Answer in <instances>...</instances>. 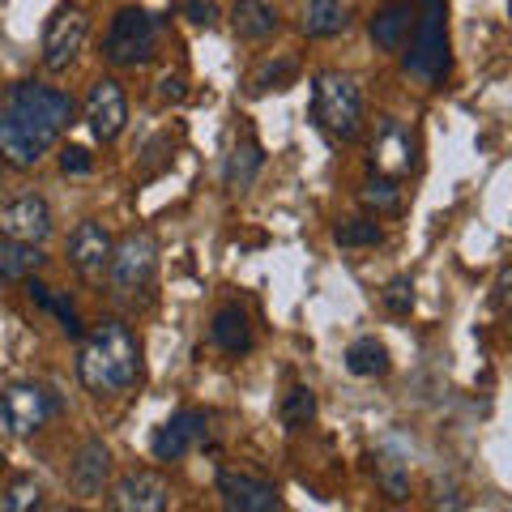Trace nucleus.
Instances as JSON below:
<instances>
[{
	"instance_id": "nucleus-1",
	"label": "nucleus",
	"mask_w": 512,
	"mask_h": 512,
	"mask_svg": "<svg viewBox=\"0 0 512 512\" xmlns=\"http://www.w3.org/2000/svg\"><path fill=\"white\" fill-rule=\"evenodd\" d=\"M77 103L56 86L43 82H13L0 90V163L35 167L39 158L60 141L73 124Z\"/></svg>"
},
{
	"instance_id": "nucleus-2",
	"label": "nucleus",
	"mask_w": 512,
	"mask_h": 512,
	"mask_svg": "<svg viewBox=\"0 0 512 512\" xmlns=\"http://www.w3.org/2000/svg\"><path fill=\"white\" fill-rule=\"evenodd\" d=\"M77 376L90 393H124L141 376V346L120 320H103L90 333H82V359Z\"/></svg>"
},
{
	"instance_id": "nucleus-3",
	"label": "nucleus",
	"mask_w": 512,
	"mask_h": 512,
	"mask_svg": "<svg viewBox=\"0 0 512 512\" xmlns=\"http://www.w3.org/2000/svg\"><path fill=\"white\" fill-rule=\"evenodd\" d=\"M448 0H419L410 30V52H406V73L423 86H440L448 77Z\"/></svg>"
},
{
	"instance_id": "nucleus-4",
	"label": "nucleus",
	"mask_w": 512,
	"mask_h": 512,
	"mask_svg": "<svg viewBox=\"0 0 512 512\" xmlns=\"http://www.w3.org/2000/svg\"><path fill=\"white\" fill-rule=\"evenodd\" d=\"M312 116L316 128L329 141H355L363 128V94L355 86V77L346 73H316L312 82Z\"/></svg>"
},
{
	"instance_id": "nucleus-5",
	"label": "nucleus",
	"mask_w": 512,
	"mask_h": 512,
	"mask_svg": "<svg viewBox=\"0 0 512 512\" xmlns=\"http://www.w3.org/2000/svg\"><path fill=\"white\" fill-rule=\"evenodd\" d=\"M154 52H158V18L137 5L120 9L103 39V56L116 64V69H137V64L154 60Z\"/></svg>"
},
{
	"instance_id": "nucleus-6",
	"label": "nucleus",
	"mask_w": 512,
	"mask_h": 512,
	"mask_svg": "<svg viewBox=\"0 0 512 512\" xmlns=\"http://www.w3.org/2000/svg\"><path fill=\"white\" fill-rule=\"evenodd\" d=\"M56 410H60L56 397L43 384H30V380H18L0 393V419H5L9 436H35Z\"/></svg>"
},
{
	"instance_id": "nucleus-7",
	"label": "nucleus",
	"mask_w": 512,
	"mask_h": 512,
	"mask_svg": "<svg viewBox=\"0 0 512 512\" xmlns=\"http://www.w3.org/2000/svg\"><path fill=\"white\" fill-rule=\"evenodd\" d=\"M158 274V244L150 231H133L124 235L116 252H111V265H107V278L116 291H141L150 286Z\"/></svg>"
},
{
	"instance_id": "nucleus-8",
	"label": "nucleus",
	"mask_w": 512,
	"mask_h": 512,
	"mask_svg": "<svg viewBox=\"0 0 512 512\" xmlns=\"http://www.w3.org/2000/svg\"><path fill=\"white\" fill-rule=\"evenodd\" d=\"M90 35V18L77 5H60L52 18H47L43 26V64L52 73L69 69V64L77 60V52H82V43Z\"/></svg>"
},
{
	"instance_id": "nucleus-9",
	"label": "nucleus",
	"mask_w": 512,
	"mask_h": 512,
	"mask_svg": "<svg viewBox=\"0 0 512 512\" xmlns=\"http://www.w3.org/2000/svg\"><path fill=\"white\" fill-rule=\"evenodd\" d=\"M86 124L99 141H116L128 124V99L116 77H99L86 94Z\"/></svg>"
},
{
	"instance_id": "nucleus-10",
	"label": "nucleus",
	"mask_w": 512,
	"mask_h": 512,
	"mask_svg": "<svg viewBox=\"0 0 512 512\" xmlns=\"http://www.w3.org/2000/svg\"><path fill=\"white\" fill-rule=\"evenodd\" d=\"M205 436H210V419H205L201 410H180L154 431L150 448H154L158 461H184L192 448L205 444Z\"/></svg>"
},
{
	"instance_id": "nucleus-11",
	"label": "nucleus",
	"mask_w": 512,
	"mask_h": 512,
	"mask_svg": "<svg viewBox=\"0 0 512 512\" xmlns=\"http://www.w3.org/2000/svg\"><path fill=\"white\" fill-rule=\"evenodd\" d=\"M0 235L22 239V244H43L52 235V210H47V201L35 197V192L5 201L0 205Z\"/></svg>"
},
{
	"instance_id": "nucleus-12",
	"label": "nucleus",
	"mask_w": 512,
	"mask_h": 512,
	"mask_svg": "<svg viewBox=\"0 0 512 512\" xmlns=\"http://www.w3.org/2000/svg\"><path fill=\"white\" fill-rule=\"evenodd\" d=\"M265 167V150L256 141L252 124H239L231 146H227V163H222V184H227L231 197H244V192L256 184V175Z\"/></svg>"
},
{
	"instance_id": "nucleus-13",
	"label": "nucleus",
	"mask_w": 512,
	"mask_h": 512,
	"mask_svg": "<svg viewBox=\"0 0 512 512\" xmlns=\"http://www.w3.org/2000/svg\"><path fill=\"white\" fill-rule=\"evenodd\" d=\"M218 495L231 512H274V508H282L278 491L269 487L265 478H252V474H239V470L218 474Z\"/></svg>"
},
{
	"instance_id": "nucleus-14",
	"label": "nucleus",
	"mask_w": 512,
	"mask_h": 512,
	"mask_svg": "<svg viewBox=\"0 0 512 512\" xmlns=\"http://www.w3.org/2000/svg\"><path fill=\"white\" fill-rule=\"evenodd\" d=\"M167 478L163 474H150V470H137L116 483V491H111V508L116 512H163L167 508Z\"/></svg>"
},
{
	"instance_id": "nucleus-15",
	"label": "nucleus",
	"mask_w": 512,
	"mask_h": 512,
	"mask_svg": "<svg viewBox=\"0 0 512 512\" xmlns=\"http://www.w3.org/2000/svg\"><path fill=\"white\" fill-rule=\"evenodd\" d=\"M111 252H116V244H111V235L99 222H82V227L69 235V261L82 278H103L111 265Z\"/></svg>"
},
{
	"instance_id": "nucleus-16",
	"label": "nucleus",
	"mask_w": 512,
	"mask_h": 512,
	"mask_svg": "<svg viewBox=\"0 0 512 512\" xmlns=\"http://www.w3.org/2000/svg\"><path fill=\"white\" fill-rule=\"evenodd\" d=\"M414 9L410 0H389L384 9L372 13V22H367V35H372V43L380 47V52H402L410 30H414Z\"/></svg>"
},
{
	"instance_id": "nucleus-17",
	"label": "nucleus",
	"mask_w": 512,
	"mask_h": 512,
	"mask_svg": "<svg viewBox=\"0 0 512 512\" xmlns=\"http://www.w3.org/2000/svg\"><path fill=\"white\" fill-rule=\"evenodd\" d=\"M372 167L384 175H406L414 167V137L410 128H402L397 120L380 124V137L372 141Z\"/></svg>"
},
{
	"instance_id": "nucleus-18",
	"label": "nucleus",
	"mask_w": 512,
	"mask_h": 512,
	"mask_svg": "<svg viewBox=\"0 0 512 512\" xmlns=\"http://www.w3.org/2000/svg\"><path fill=\"white\" fill-rule=\"evenodd\" d=\"M107 474H111V453H107V444H103V440H86L82 448H77L73 466H69L73 491H77V495H99L103 483H107Z\"/></svg>"
},
{
	"instance_id": "nucleus-19",
	"label": "nucleus",
	"mask_w": 512,
	"mask_h": 512,
	"mask_svg": "<svg viewBox=\"0 0 512 512\" xmlns=\"http://www.w3.org/2000/svg\"><path fill=\"white\" fill-rule=\"evenodd\" d=\"M210 338H214L218 350H227V355H248L252 350V320H248V312L239 308V303H222V308L214 312Z\"/></svg>"
},
{
	"instance_id": "nucleus-20",
	"label": "nucleus",
	"mask_w": 512,
	"mask_h": 512,
	"mask_svg": "<svg viewBox=\"0 0 512 512\" xmlns=\"http://www.w3.org/2000/svg\"><path fill=\"white\" fill-rule=\"evenodd\" d=\"M39 269H43L39 244H22V239L0 235V286H18L26 278H35Z\"/></svg>"
},
{
	"instance_id": "nucleus-21",
	"label": "nucleus",
	"mask_w": 512,
	"mask_h": 512,
	"mask_svg": "<svg viewBox=\"0 0 512 512\" xmlns=\"http://www.w3.org/2000/svg\"><path fill=\"white\" fill-rule=\"evenodd\" d=\"M231 26H235V35H239V39L265 43V39L278 30V9L269 5V0H235Z\"/></svg>"
},
{
	"instance_id": "nucleus-22",
	"label": "nucleus",
	"mask_w": 512,
	"mask_h": 512,
	"mask_svg": "<svg viewBox=\"0 0 512 512\" xmlns=\"http://www.w3.org/2000/svg\"><path fill=\"white\" fill-rule=\"evenodd\" d=\"M26 295H30V303H39L43 312H52L69 338H82V333H86V329H82V316H77V308L69 303V295H60V291H52V286H43V282H35V278H26Z\"/></svg>"
},
{
	"instance_id": "nucleus-23",
	"label": "nucleus",
	"mask_w": 512,
	"mask_h": 512,
	"mask_svg": "<svg viewBox=\"0 0 512 512\" xmlns=\"http://www.w3.org/2000/svg\"><path fill=\"white\" fill-rule=\"evenodd\" d=\"M346 30V0H308L303 35L308 39H333Z\"/></svg>"
},
{
	"instance_id": "nucleus-24",
	"label": "nucleus",
	"mask_w": 512,
	"mask_h": 512,
	"mask_svg": "<svg viewBox=\"0 0 512 512\" xmlns=\"http://www.w3.org/2000/svg\"><path fill=\"white\" fill-rule=\"evenodd\" d=\"M346 367L355 376H384L393 367V359H389V350H384V342H376V338H355L346 346Z\"/></svg>"
},
{
	"instance_id": "nucleus-25",
	"label": "nucleus",
	"mask_w": 512,
	"mask_h": 512,
	"mask_svg": "<svg viewBox=\"0 0 512 512\" xmlns=\"http://www.w3.org/2000/svg\"><path fill=\"white\" fill-rule=\"evenodd\" d=\"M359 201L367 205V210H376V214H397V210H402V188H397V175L376 171L372 180L359 188Z\"/></svg>"
},
{
	"instance_id": "nucleus-26",
	"label": "nucleus",
	"mask_w": 512,
	"mask_h": 512,
	"mask_svg": "<svg viewBox=\"0 0 512 512\" xmlns=\"http://www.w3.org/2000/svg\"><path fill=\"white\" fill-rule=\"evenodd\" d=\"M376 478H380V487H384L389 500H406V495H410V461L393 457V453H380Z\"/></svg>"
},
{
	"instance_id": "nucleus-27",
	"label": "nucleus",
	"mask_w": 512,
	"mask_h": 512,
	"mask_svg": "<svg viewBox=\"0 0 512 512\" xmlns=\"http://www.w3.org/2000/svg\"><path fill=\"white\" fill-rule=\"evenodd\" d=\"M333 239H338L342 248H372L384 239V231H380L376 218H346V222L333 227Z\"/></svg>"
},
{
	"instance_id": "nucleus-28",
	"label": "nucleus",
	"mask_w": 512,
	"mask_h": 512,
	"mask_svg": "<svg viewBox=\"0 0 512 512\" xmlns=\"http://www.w3.org/2000/svg\"><path fill=\"white\" fill-rule=\"evenodd\" d=\"M312 414H316V393L308 384H295V389L282 397V423L291 431H299V427L312 423Z\"/></svg>"
},
{
	"instance_id": "nucleus-29",
	"label": "nucleus",
	"mask_w": 512,
	"mask_h": 512,
	"mask_svg": "<svg viewBox=\"0 0 512 512\" xmlns=\"http://www.w3.org/2000/svg\"><path fill=\"white\" fill-rule=\"evenodd\" d=\"M295 73H299V64L286 56V60H265L261 69H256L252 77V94H265V90H286L295 82Z\"/></svg>"
},
{
	"instance_id": "nucleus-30",
	"label": "nucleus",
	"mask_w": 512,
	"mask_h": 512,
	"mask_svg": "<svg viewBox=\"0 0 512 512\" xmlns=\"http://www.w3.org/2000/svg\"><path fill=\"white\" fill-rule=\"evenodd\" d=\"M43 504V487L35 483V478H18L5 495H0V512H30Z\"/></svg>"
},
{
	"instance_id": "nucleus-31",
	"label": "nucleus",
	"mask_w": 512,
	"mask_h": 512,
	"mask_svg": "<svg viewBox=\"0 0 512 512\" xmlns=\"http://www.w3.org/2000/svg\"><path fill=\"white\" fill-rule=\"evenodd\" d=\"M384 308H389L393 316H410V308H414V282L410 278H393L389 286H384Z\"/></svg>"
},
{
	"instance_id": "nucleus-32",
	"label": "nucleus",
	"mask_w": 512,
	"mask_h": 512,
	"mask_svg": "<svg viewBox=\"0 0 512 512\" xmlns=\"http://www.w3.org/2000/svg\"><path fill=\"white\" fill-rule=\"evenodd\" d=\"M180 13H184L192 26H205V30L218 22V5H214V0H184V9H180Z\"/></svg>"
},
{
	"instance_id": "nucleus-33",
	"label": "nucleus",
	"mask_w": 512,
	"mask_h": 512,
	"mask_svg": "<svg viewBox=\"0 0 512 512\" xmlns=\"http://www.w3.org/2000/svg\"><path fill=\"white\" fill-rule=\"evenodd\" d=\"M94 167V158H90V150H82V146H69L60 154V171L64 175H86Z\"/></svg>"
},
{
	"instance_id": "nucleus-34",
	"label": "nucleus",
	"mask_w": 512,
	"mask_h": 512,
	"mask_svg": "<svg viewBox=\"0 0 512 512\" xmlns=\"http://www.w3.org/2000/svg\"><path fill=\"white\" fill-rule=\"evenodd\" d=\"M158 94H163L167 103H184V99H188V77H184V73H163V82H158Z\"/></svg>"
},
{
	"instance_id": "nucleus-35",
	"label": "nucleus",
	"mask_w": 512,
	"mask_h": 512,
	"mask_svg": "<svg viewBox=\"0 0 512 512\" xmlns=\"http://www.w3.org/2000/svg\"><path fill=\"white\" fill-rule=\"evenodd\" d=\"M491 299H495L500 312H512V265L500 269V278H495V286H491Z\"/></svg>"
}]
</instances>
